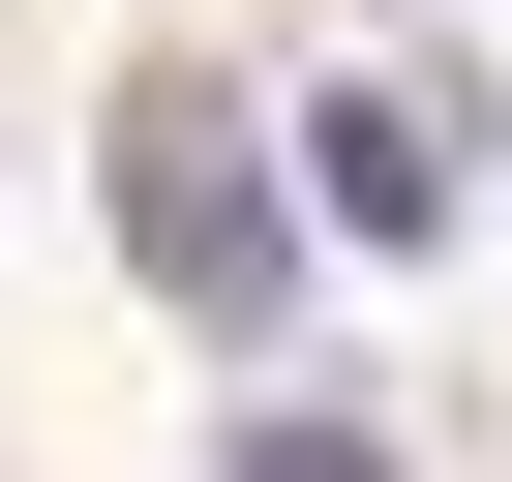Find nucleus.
I'll return each mask as SVG.
<instances>
[{"mask_svg": "<svg viewBox=\"0 0 512 482\" xmlns=\"http://www.w3.org/2000/svg\"><path fill=\"white\" fill-rule=\"evenodd\" d=\"M121 272H151V302H211V332H241V302H302V181H272V121H241L211 61H151V91H121Z\"/></svg>", "mask_w": 512, "mask_h": 482, "instance_id": "1", "label": "nucleus"}, {"mask_svg": "<svg viewBox=\"0 0 512 482\" xmlns=\"http://www.w3.org/2000/svg\"><path fill=\"white\" fill-rule=\"evenodd\" d=\"M272 151H302V241H452L512 121H482V91H332V121H272Z\"/></svg>", "mask_w": 512, "mask_h": 482, "instance_id": "2", "label": "nucleus"}, {"mask_svg": "<svg viewBox=\"0 0 512 482\" xmlns=\"http://www.w3.org/2000/svg\"><path fill=\"white\" fill-rule=\"evenodd\" d=\"M241 482H392V422H362V392H272V422H241Z\"/></svg>", "mask_w": 512, "mask_h": 482, "instance_id": "3", "label": "nucleus"}]
</instances>
